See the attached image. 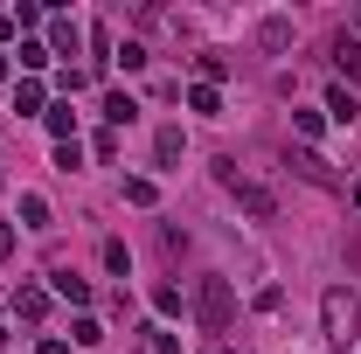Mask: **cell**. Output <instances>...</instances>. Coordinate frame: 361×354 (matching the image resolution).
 <instances>
[{"instance_id": "obj_1", "label": "cell", "mask_w": 361, "mask_h": 354, "mask_svg": "<svg viewBox=\"0 0 361 354\" xmlns=\"http://www.w3.org/2000/svg\"><path fill=\"white\" fill-rule=\"evenodd\" d=\"M195 319H202V334H229V319H236L229 278H195Z\"/></svg>"}, {"instance_id": "obj_2", "label": "cell", "mask_w": 361, "mask_h": 354, "mask_svg": "<svg viewBox=\"0 0 361 354\" xmlns=\"http://www.w3.org/2000/svg\"><path fill=\"white\" fill-rule=\"evenodd\" d=\"M216 181H223V188H229V195H236V202H243V209H250L257 222H271V216H278V195H271L264 181H250L243 167H236V160H216Z\"/></svg>"}, {"instance_id": "obj_3", "label": "cell", "mask_w": 361, "mask_h": 354, "mask_svg": "<svg viewBox=\"0 0 361 354\" xmlns=\"http://www.w3.org/2000/svg\"><path fill=\"white\" fill-rule=\"evenodd\" d=\"M319 319H326V341H334V348H348L355 326H361V312H355L348 292H326V299H319Z\"/></svg>"}, {"instance_id": "obj_4", "label": "cell", "mask_w": 361, "mask_h": 354, "mask_svg": "<svg viewBox=\"0 0 361 354\" xmlns=\"http://www.w3.org/2000/svg\"><path fill=\"white\" fill-rule=\"evenodd\" d=\"M292 167H299V174L313 181V188H341V174H334V167H326V160H319L313 146H299V153H292Z\"/></svg>"}, {"instance_id": "obj_5", "label": "cell", "mask_w": 361, "mask_h": 354, "mask_svg": "<svg viewBox=\"0 0 361 354\" xmlns=\"http://www.w3.org/2000/svg\"><path fill=\"white\" fill-rule=\"evenodd\" d=\"M334 70L348 77V90L361 84V35H341V42H334Z\"/></svg>"}, {"instance_id": "obj_6", "label": "cell", "mask_w": 361, "mask_h": 354, "mask_svg": "<svg viewBox=\"0 0 361 354\" xmlns=\"http://www.w3.org/2000/svg\"><path fill=\"white\" fill-rule=\"evenodd\" d=\"M326 118H341V126H348V118H361V97H355L348 84H334V90H326Z\"/></svg>"}, {"instance_id": "obj_7", "label": "cell", "mask_w": 361, "mask_h": 354, "mask_svg": "<svg viewBox=\"0 0 361 354\" xmlns=\"http://www.w3.org/2000/svg\"><path fill=\"white\" fill-rule=\"evenodd\" d=\"M77 21H49V56H77Z\"/></svg>"}, {"instance_id": "obj_8", "label": "cell", "mask_w": 361, "mask_h": 354, "mask_svg": "<svg viewBox=\"0 0 361 354\" xmlns=\"http://www.w3.org/2000/svg\"><path fill=\"white\" fill-rule=\"evenodd\" d=\"M14 312H21V319H42V312H49V292H42V285H21V292H14Z\"/></svg>"}, {"instance_id": "obj_9", "label": "cell", "mask_w": 361, "mask_h": 354, "mask_svg": "<svg viewBox=\"0 0 361 354\" xmlns=\"http://www.w3.org/2000/svg\"><path fill=\"white\" fill-rule=\"evenodd\" d=\"M56 292H63L70 306H90V285L77 278V271H56Z\"/></svg>"}, {"instance_id": "obj_10", "label": "cell", "mask_w": 361, "mask_h": 354, "mask_svg": "<svg viewBox=\"0 0 361 354\" xmlns=\"http://www.w3.org/2000/svg\"><path fill=\"white\" fill-rule=\"evenodd\" d=\"M42 118H49V133H56V146L77 139V111H70V104H56V111H42Z\"/></svg>"}, {"instance_id": "obj_11", "label": "cell", "mask_w": 361, "mask_h": 354, "mask_svg": "<svg viewBox=\"0 0 361 354\" xmlns=\"http://www.w3.org/2000/svg\"><path fill=\"white\" fill-rule=\"evenodd\" d=\"M104 118H111V126H133V118H139V104H133V97H118V90H111V97H104Z\"/></svg>"}, {"instance_id": "obj_12", "label": "cell", "mask_w": 361, "mask_h": 354, "mask_svg": "<svg viewBox=\"0 0 361 354\" xmlns=\"http://www.w3.org/2000/svg\"><path fill=\"white\" fill-rule=\"evenodd\" d=\"M14 111H28V118L42 111V84H35V77H28V84H14Z\"/></svg>"}, {"instance_id": "obj_13", "label": "cell", "mask_w": 361, "mask_h": 354, "mask_svg": "<svg viewBox=\"0 0 361 354\" xmlns=\"http://www.w3.org/2000/svg\"><path fill=\"white\" fill-rule=\"evenodd\" d=\"M257 42H264V49H285V42H292V21H278V14H271L264 28H257Z\"/></svg>"}, {"instance_id": "obj_14", "label": "cell", "mask_w": 361, "mask_h": 354, "mask_svg": "<svg viewBox=\"0 0 361 354\" xmlns=\"http://www.w3.org/2000/svg\"><path fill=\"white\" fill-rule=\"evenodd\" d=\"M21 222H28V229H49V202L42 195H21Z\"/></svg>"}, {"instance_id": "obj_15", "label": "cell", "mask_w": 361, "mask_h": 354, "mask_svg": "<svg viewBox=\"0 0 361 354\" xmlns=\"http://www.w3.org/2000/svg\"><path fill=\"white\" fill-rule=\"evenodd\" d=\"M188 104H195V111H209V118L223 111V97H216V84H195V90H188Z\"/></svg>"}, {"instance_id": "obj_16", "label": "cell", "mask_w": 361, "mask_h": 354, "mask_svg": "<svg viewBox=\"0 0 361 354\" xmlns=\"http://www.w3.org/2000/svg\"><path fill=\"white\" fill-rule=\"evenodd\" d=\"M153 153H160V167H174V160H180V133H174V126L153 139Z\"/></svg>"}, {"instance_id": "obj_17", "label": "cell", "mask_w": 361, "mask_h": 354, "mask_svg": "<svg viewBox=\"0 0 361 354\" xmlns=\"http://www.w3.org/2000/svg\"><path fill=\"white\" fill-rule=\"evenodd\" d=\"M0 257H14V229L7 222H0Z\"/></svg>"}, {"instance_id": "obj_18", "label": "cell", "mask_w": 361, "mask_h": 354, "mask_svg": "<svg viewBox=\"0 0 361 354\" xmlns=\"http://www.w3.org/2000/svg\"><path fill=\"white\" fill-rule=\"evenodd\" d=\"M42 354H70V348H63V341H42Z\"/></svg>"}, {"instance_id": "obj_19", "label": "cell", "mask_w": 361, "mask_h": 354, "mask_svg": "<svg viewBox=\"0 0 361 354\" xmlns=\"http://www.w3.org/2000/svg\"><path fill=\"white\" fill-rule=\"evenodd\" d=\"M0 84H7V56H0Z\"/></svg>"}, {"instance_id": "obj_20", "label": "cell", "mask_w": 361, "mask_h": 354, "mask_svg": "<svg viewBox=\"0 0 361 354\" xmlns=\"http://www.w3.org/2000/svg\"><path fill=\"white\" fill-rule=\"evenodd\" d=\"M355 209H361V188H355Z\"/></svg>"}, {"instance_id": "obj_21", "label": "cell", "mask_w": 361, "mask_h": 354, "mask_svg": "<svg viewBox=\"0 0 361 354\" xmlns=\"http://www.w3.org/2000/svg\"><path fill=\"white\" fill-rule=\"evenodd\" d=\"M355 28H361V14H355Z\"/></svg>"}, {"instance_id": "obj_22", "label": "cell", "mask_w": 361, "mask_h": 354, "mask_svg": "<svg viewBox=\"0 0 361 354\" xmlns=\"http://www.w3.org/2000/svg\"><path fill=\"white\" fill-rule=\"evenodd\" d=\"M216 354H229V348H216Z\"/></svg>"}]
</instances>
